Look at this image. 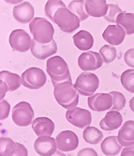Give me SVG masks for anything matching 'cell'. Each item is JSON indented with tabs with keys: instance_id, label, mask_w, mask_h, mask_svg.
Masks as SVG:
<instances>
[{
	"instance_id": "6da1fadb",
	"label": "cell",
	"mask_w": 134,
	"mask_h": 156,
	"mask_svg": "<svg viewBox=\"0 0 134 156\" xmlns=\"http://www.w3.org/2000/svg\"><path fill=\"white\" fill-rule=\"evenodd\" d=\"M54 88V98L59 105L69 110L76 107L79 102V95L72 81L60 83Z\"/></svg>"
},
{
	"instance_id": "7a4b0ae2",
	"label": "cell",
	"mask_w": 134,
	"mask_h": 156,
	"mask_svg": "<svg viewBox=\"0 0 134 156\" xmlns=\"http://www.w3.org/2000/svg\"><path fill=\"white\" fill-rule=\"evenodd\" d=\"M46 71L51 78L54 87L64 82L72 81L69 66L65 60L60 56H54L48 59Z\"/></svg>"
},
{
	"instance_id": "3957f363",
	"label": "cell",
	"mask_w": 134,
	"mask_h": 156,
	"mask_svg": "<svg viewBox=\"0 0 134 156\" xmlns=\"http://www.w3.org/2000/svg\"><path fill=\"white\" fill-rule=\"evenodd\" d=\"M29 28L34 39L39 43L48 44L53 40V26L46 19L35 17L29 24Z\"/></svg>"
},
{
	"instance_id": "277c9868",
	"label": "cell",
	"mask_w": 134,
	"mask_h": 156,
	"mask_svg": "<svg viewBox=\"0 0 134 156\" xmlns=\"http://www.w3.org/2000/svg\"><path fill=\"white\" fill-rule=\"evenodd\" d=\"M53 22L56 24L60 30L71 34L80 27V20L68 8L59 9L55 12Z\"/></svg>"
},
{
	"instance_id": "5b68a950",
	"label": "cell",
	"mask_w": 134,
	"mask_h": 156,
	"mask_svg": "<svg viewBox=\"0 0 134 156\" xmlns=\"http://www.w3.org/2000/svg\"><path fill=\"white\" fill-rule=\"evenodd\" d=\"M99 84V79L95 74L83 72L77 78L74 87L79 95L90 96L95 92Z\"/></svg>"
},
{
	"instance_id": "8992f818",
	"label": "cell",
	"mask_w": 134,
	"mask_h": 156,
	"mask_svg": "<svg viewBox=\"0 0 134 156\" xmlns=\"http://www.w3.org/2000/svg\"><path fill=\"white\" fill-rule=\"evenodd\" d=\"M34 118L33 109L29 103L22 101L14 107L12 118L15 124L20 127L30 125Z\"/></svg>"
},
{
	"instance_id": "52a82bcc",
	"label": "cell",
	"mask_w": 134,
	"mask_h": 156,
	"mask_svg": "<svg viewBox=\"0 0 134 156\" xmlns=\"http://www.w3.org/2000/svg\"><path fill=\"white\" fill-rule=\"evenodd\" d=\"M22 85L31 89H38L46 83L47 77L41 69L31 67L27 69L21 75Z\"/></svg>"
},
{
	"instance_id": "ba28073f",
	"label": "cell",
	"mask_w": 134,
	"mask_h": 156,
	"mask_svg": "<svg viewBox=\"0 0 134 156\" xmlns=\"http://www.w3.org/2000/svg\"><path fill=\"white\" fill-rule=\"evenodd\" d=\"M66 118L72 125L81 129L89 126L92 121L90 112L79 107L67 111Z\"/></svg>"
},
{
	"instance_id": "9c48e42d",
	"label": "cell",
	"mask_w": 134,
	"mask_h": 156,
	"mask_svg": "<svg viewBox=\"0 0 134 156\" xmlns=\"http://www.w3.org/2000/svg\"><path fill=\"white\" fill-rule=\"evenodd\" d=\"M1 100L3 99L8 91H13L22 85V79L20 75L7 70L0 72Z\"/></svg>"
},
{
	"instance_id": "30bf717a",
	"label": "cell",
	"mask_w": 134,
	"mask_h": 156,
	"mask_svg": "<svg viewBox=\"0 0 134 156\" xmlns=\"http://www.w3.org/2000/svg\"><path fill=\"white\" fill-rule=\"evenodd\" d=\"M31 42L30 35L23 30H13L9 36L10 46L15 51L21 52L28 51L31 47Z\"/></svg>"
},
{
	"instance_id": "8fae6325",
	"label": "cell",
	"mask_w": 134,
	"mask_h": 156,
	"mask_svg": "<svg viewBox=\"0 0 134 156\" xmlns=\"http://www.w3.org/2000/svg\"><path fill=\"white\" fill-rule=\"evenodd\" d=\"M78 65L82 70L93 71L102 66L103 60L98 52L92 51L84 52L78 58Z\"/></svg>"
},
{
	"instance_id": "7c38bea8",
	"label": "cell",
	"mask_w": 134,
	"mask_h": 156,
	"mask_svg": "<svg viewBox=\"0 0 134 156\" xmlns=\"http://www.w3.org/2000/svg\"><path fill=\"white\" fill-rule=\"evenodd\" d=\"M56 140L58 149L63 152L74 150L78 148L79 143L76 134L71 130L61 132L57 136Z\"/></svg>"
},
{
	"instance_id": "4fadbf2b",
	"label": "cell",
	"mask_w": 134,
	"mask_h": 156,
	"mask_svg": "<svg viewBox=\"0 0 134 156\" xmlns=\"http://www.w3.org/2000/svg\"><path fill=\"white\" fill-rule=\"evenodd\" d=\"M57 46L54 39L49 43L40 44L34 38L31 46V54L36 58L44 60L54 55L57 51Z\"/></svg>"
},
{
	"instance_id": "5bb4252c",
	"label": "cell",
	"mask_w": 134,
	"mask_h": 156,
	"mask_svg": "<svg viewBox=\"0 0 134 156\" xmlns=\"http://www.w3.org/2000/svg\"><path fill=\"white\" fill-rule=\"evenodd\" d=\"M89 107L93 111L102 112L112 107V97L109 94L96 93L88 99Z\"/></svg>"
},
{
	"instance_id": "9a60e30c",
	"label": "cell",
	"mask_w": 134,
	"mask_h": 156,
	"mask_svg": "<svg viewBox=\"0 0 134 156\" xmlns=\"http://www.w3.org/2000/svg\"><path fill=\"white\" fill-rule=\"evenodd\" d=\"M35 151L41 156H51L57 151L55 139L50 136L39 137L34 144Z\"/></svg>"
},
{
	"instance_id": "2e32d148",
	"label": "cell",
	"mask_w": 134,
	"mask_h": 156,
	"mask_svg": "<svg viewBox=\"0 0 134 156\" xmlns=\"http://www.w3.org/2000/svg\"><path fill=\"white\" fill-rule=\"evenodd\" d=\"M34 14L33 6L27 1L15 6L13 12L15 19L22 24L27 23L31 21L34 18Z\"/></svg>"
},
{
	"instance_id": "e0dca14e",
	"label": "cell",
	"mask_w": 134,
	"mask_h": 156,
	"mask_svg": "<svg viewBox=\"0 0 134 156\" xmlns=\"http://www.w3.org/2000/svg\"><path fill=\"white\" fill-rule=\"evenodd\" d=\"M31 126L38 137L51 136L55 129L53 122L45 117L36 118L32 122Z\"/></svg>"
},
{
	"instance_id": "ac0fdd59",
	"label": "cell",
	"mask_w": 134,
	"mask_h": 156,
	"mask_svg": "<svg viewBox=\"0 0 134 156\" xmlns=\"http://www.w3.org/2000/svg\"><path fill=\"white\" fill-rule=\"evenodd\" d=\"M126 33L118 25H109L103 32L102 36L107 42L113 46H118L123 42Z\"/></svg>"
},
{
	"instance_id": "d6986e66",
	"label": "cell",
	"mask_w": 134,
	"mask_h": 156,
	"mask_svg": "<svg viewBox=\"0 0 134 156\" xmlns=\"http://www.w3.org/2000/svg\"><path fill=\"white\" fill-rule=\"evenodd\" d=\"M119 143L124 147H131L134 144V121L125 122L119 131L117 136Z\"/></svg>"
},
{
	"instance_id": "ffe728a7",
	"label": "cell",
	"mask_w": 134,
	"mask_h": 156,
	"mask_svg": "<svg viewBox=\"0 0 134 156\" xmlns=\"http://www.w3.org/2000/svg\"><path fill=\"white\" fill-rule=\"evenodd\" d=\"M123 118L121 113L115 111L107 112L100 123V128L106 131H113L121 126Z\"/></svg>"
},
{
	"instance_id": "44dd1931",
	"label": "cell",
	"mask_w": 134,
	"mask_h": 156,
	"mask_svg": "<svg viewBox=\"0 0 134 156\" xmlns=\"http://www.w3.org/2000/svg\"><path fill=\"white\" fill-rule=\"evenodd\" d=\"M85 8L89 16L100 17L107 14L108 5L106 0L85 1Z\"/></svg>"
},
{
	"instance_id": "7402d4cb",
	"label": "cell",
	"mask_w": 134,
	"mask_h": 156,
	"mask_svg": "<svg viewBox=\"0 0 134 156\" xmlns=\"http://www.w3.org/2000/svg\"><path fill=\"white\" fill-rule=\"evenodd\" d=\"M102 153L107 156H115L122 149V146L119 143L117 136H112L105 138L101 144Z\"/></svg>"
},
{
	"instance_id": "603a6c76",
	"label": "cell",
	"mask_w": 134,
	"mask_h": 156,
	"mask_svg": "<svg viewBox=\"0 0 134 156\" xmlns=\"http://www.w3.org/2000/svg\"><path fill=\"white\" fill-rule=\"evenodd\" d=\"M74 45L82 51L92 48L94 43L93 36L86 30H81L73 36Z\"/></svg>"
},
{
	"instance_id": "cb8c5ba5",
	"label": "cell",
	"mask_w": 134,
	"mask_h": 156,
	"mask_svg": "<svg viewBox=\"0 0 134 156\" xmlns=\"http://www.w3.org/2000/svg\"><path fill=\"white\" fill-rule=\"evenodd\" d=\"M116 23L123 29L126 35L132 34L134 33V13L125 11L120 14L116 18Z\"/></svg>"
},
{
	"instance_id": "d4e9b609",
	"label": "cell",
	"mask_w": 134,
	"mask_h": 156,
	"mask_svg": "<svg viewBox=\"0 0 134 156\" xmlns=\"http://www.w3.org/2000/svg\"><path fill=\"white\" fill-rule=\"evenodd\" d=\"M83 139L87 143L93 145L99 144L103 138L102 132L96 127L88 126L83 131Z\"/></svg>"
},
{
	"instance_id": "484cf974",
	"label": "cell",
	"mask_w": 134,
	"mask_h": 156,
	"mask_svg": "<svg viewBox=\"0 0 134 156\" xmlns=\"http://www.w3.org/2000/svg\"><path fill=\"white\" fill-rule=\"evenodd\" d=\"M68 9L78 16L81 21H84L89 17L85 8V1L74 0L68 5Z\"/></svg>"
},
{
	"instance_id": "4316f807",
	"label": "cell",
	"mask_w": 134,
	"mask_h": 156,
	"mask_svg": "<svg viewBox=\"0 0 134 156\" xmlns=\"http://www.w3.org/2000/svg\"><path fill=\"white\" fill-rule=\"evenodd\" d=\"M17 142H14L9 137L0 138V156H12L17 149Z\"/></svg>"
},
{
	"instance_id": "83f0119b",
	"label": "cell",
	"mask_w": 134,
	"mask_h": 156,
	"mask_svg": "<svg viewBox=\"0 0 134 156\" xmlns=\"http://www.w3.org/2000/svg\"><path fill=\"white\" fill-rule=\"evenodd\" d=\"M62 8H67L63 1L60 0H49L45 5V14L53 22L55 12L59 9Z\"/></svg>"
},
{
	"instance_id": "f1b7e54d",
	"label": "cell",
	"mask_w": 134,
	"mask_h": 156,
	"mask_svg": "<svg viewBox=\"0 0 134 156\" xmlns=\"http://www.w3.org/2000/svg\"><path fill=\"white\" fill-rule=\"evenodd\" d=\"M123 87L129 92L134 94V70L129 69L124 72L121 77Z\"/></svg>"
},
{
	"instance_id": "f546056e",
	"label": "cell",
	"mask_w": 134,
	"mask_h": 156,
	"mask_svg": "<svg viewBox=\"0 0 134 156\" xmlns=\"http://www.w3.org/2000/svg\"><path fill=\"white\" fill-rule=\"evenodd\" d=\"M99 53L103 61L107 64L112 62L117 56L115 48L111 45H104L100 49Z\"/></svg>"
},
{
	"instance_id": "4dcf8cb0",
	"label": "cell",
	"mask_w": 134,
	"mask_h": 156,
	"mask_svg": "<svg viewBox=\"0 0 134 156\" xmlns=\"http://www.w3.org/2000/svg\"><path fill=\"white\" fill-rule=\"evenodd\" d=\"M112 97V105L113 106L110 111L116 110L121 111L124 108L126 102V99L123 94L119 92L113 91L109 93Z\"/></svg>"
},
{
	"instance_id": "1f68e13d",
	"label": "cell",
	"mask_w": 134,
	"mask_h": 156,
	"mask_svg": "<svg viewBox=\"0 0 134 156\" xmlns=\"http://www.w3.org/2000/svg\"><path fill=\"white\" fill-rule=\"evenodd\" d=\"M107 5L108 9L107 13L105 16H103V18L107 22L116 23V20L118 16L120 14L123 12V11L121 9L118 5L109 4H107Z\"/></svg>"
},
{
	"instance_id": "d6a6232c",
	"label": "cell",
	"mask_w": 134,
	"mask_h": 156,
	"mask_svg": "<svg viewBox=\"0 0 134 156\" xmlns=\"http://www.w3.org/2000/svg\"><path fill=\"white\" fill-rule=\"evenodd\" d=\"M1 120L6 119L9 116V114L11 109L9 103L5 99L1 100Z\"/></svg>"
},
{
	"instance_id": "836d02e7",
	"label": "cell",
	"mask_w": 134,
	"mask_h": 156,
	"mask_svg": "<svg viewBox=\"0 0 134 156\" xmlns=\"http://www.w3.org/2000/svg\"><path fill=\"white\" fill-rule=\"evenodd\" d=\"M124 58L128 66L134 68V48L127 50L125 54Z\"/></svg>"
},
{
	"instance_id": "e575fe53",
	"label": "cell",
	"mask_w": 134,
	"mask_h": 156,
	"mask_svg": "<svg viewBox=\"0 0 134 156\" xmlns=\"http://www.w3.org/2000/svg\"><path fill=\"white\" fill-rule=\"evenodd\" d=\"M77 156H98V155L93 148H86L79 151Z\"/></svg>"
},
{
	"instance_id": "d590c367",
	"label": "cell",
	"mask_w": 134,
	"mask_h": 156,
	"mask_svg": "<svg viewBox=\"0 0 134 156\" xmlns=\"http://www.w3.org/2000/svg\"><path fill=\"white\" fill-rule=\"evenodd\" d=\"M12 156H28L27 150L22 144L17 143V149Z\"/></svg>"
},
{
	"instance_id": "8d00e7d4",
	"label": "cell",
	"mask_w": 134,
	"mask_h": 156,
	"mask_svg": "<svg viewBox=\"0 0 134 156\" xmlns=\"http://www.w3.org/2000/svg\"><path fill=\"white\" fill-rule=\"evenodd\" d=\"M121 156H134L133 147H127L124 148L121 153Z\"/></svg>"
},
{
	"instance_id": "74e56055",
	"label": "cell",
	"mask_w": 134,
	"mask_h": 156,
	"mask_svg": "<svg viewBox=\"0 0 134 156\" xmlns=\"http://www.w3.org/2000/svg\"><path fill=\"white\" fill-rule=\"evenodd\" d=\"M129 107L131 110L134 113V96L130 101Z\"/></svg>"
},
{
	"instance_id": "f35d334b",
	"label": "cell",
	"mask_w": 134,
	"mask_h": 156,
	"mask_svg": "<svg viewBox=\"0 0 134 156\" xmlns=\"http://www.w3.org/2000/svg\"><path fill=\"white\" fill-rule=\"evenodd\" d=\"M51 156H67L63 152L57 150Z\"/></svg>"
},
{
	"instance_id": "ab89813d",
	"label": "cell",
	"mask_w": 134,
	"mask_h": 156,
	"mask_svg": "<svg viewBox=\"0 0 134 156\" xmlns=\"http://www.w3.org/2000/svg\"><path fill=\"white\" fill-rule=\"evenodd\" d=\"M133 149H134V146L133 147Z\"/></svg>"
}]
</instances>
